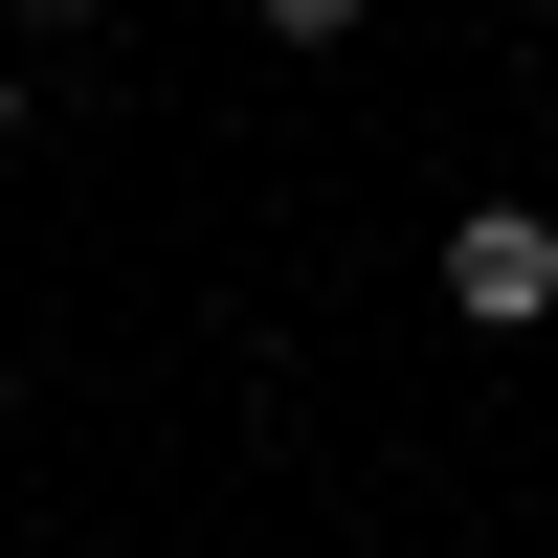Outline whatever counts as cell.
<instances>
[{
  "mask_svg": "<svg viewBox=\"0 0 558 558\" xmlns=\"http://www.w3.org/2000/svg\"><path fill=\"white\" fill-rule=\"evenodd\" d=\"M447 313L536 336V313H558V202H470V223H447Z\"/></svg>",
  "mask_w": 558,
  "mask_h": 558,
  "instance_id": "obj_1",
  "label": "cell"
},
{
  "mask_svg": "<svg viewBox=\"0 0 558 558\" xmlns=\"http://www.w3.org/2000/svg\"><path fill=\"white\" fill-rule=\"evenodd\" d=\"M268 45H357V0H268Z\"/></svg>",
  "mask_w": 558,
  "mask_h": 558,
  "instance_id": "obj_2",
  "label": "cell"
},
{
  "mask_svg": "<svg viewBox=\"0 0 558 558\" xmlns=\"http://www.w3.org/2000/svg\"><path fill=\"white\" fill-rule=\"evenodd\" d=\"M0 157H23V68H0Z\"/></svg>",
  "mask_w": 558,
  "mask_h": 558,
  "instance_id": "obj_3",
  "label": "cell"
},
{
  "mask_svg": "<svg viewBox=\"0 0 558 558\" xmlns=\"http://www.w3.org/2000/svg\"><path fill=\"white\" fill-rule=\"evenodd\" d=\"M23 23H89V0H23Z\"/></svg>",
  "mask_w": 558,
  "mask_h": 558,
  "instance_id": "obj_4",
  "label": "cell"
}]
</instances>
